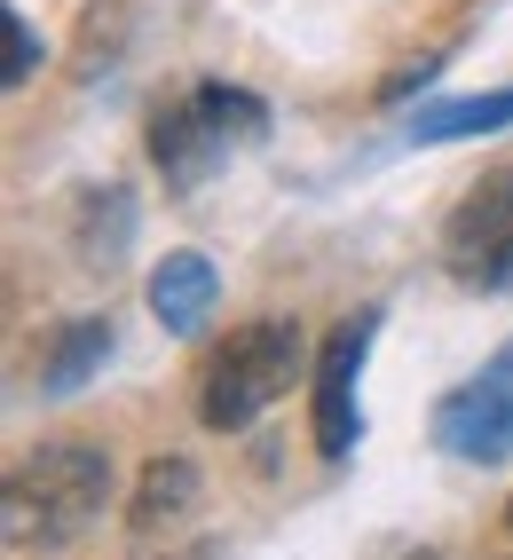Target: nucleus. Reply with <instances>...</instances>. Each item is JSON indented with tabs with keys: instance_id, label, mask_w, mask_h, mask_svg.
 I'll return each instance as SVG.
<instances>
[{
	"instance_id": "obj_1",
	"label": "nucleus",
	"mask_w": 513,
	"mask_h": 560,
	"mask_svg": "<svg viewBox=\"0 0 513 560\" xmlns=\"http://www.w3.org/2000/svg\"><path fill=\"white\" fill-rule=\"evenodd\" d=\"M103 498H112V458L88 451V442H48L40 458H24L9 474V545L16 552H56V545H80Z\"/></svg>"
},
{
	"instance_id": "obj_2",
	"label": "nucleus",
	"mask_w": 513,
	"mask_h": 560,
	"mask_svg": "<svg viewBox=\"0 0 513 560\" xmlns=\"http://www.w3.org/2000/svg\"><path fill=\"white\" fill-rule=\"evenodd\" d=\"M261 135H269V103L261 95L206 80V88H190L182 103H166L151 119V159H159V174L174 190H198L230 151H245V142H261Z\"/></svg>"
},
{
	"instance_id": "obj_3",
	"label": "nucleus",
	"mask_w": 513,
	"mask_h": 560,
	"mask_svg": "<svg viewBox=\"0 0 513 560\" xmlns=\"http://www.w3.org/2000/svg\"><path fill=\"white\" fill-rule=\"evenodd\" d=\"M292 371H301V331L261 316V324H237L222 348H213L206 363V387H198V410H206V427L213 434H237L253 427L261 410L292 387Z\"/></svg>"
},
{
	"instance_id": "obj_4",
	"label": "nucleus",
	"mask_w": 513,
	"mask_h": 560,
	"mask_svg": "<svg viewBox=\"0 0 513 560\" xmlns=\"http://www.w3.org/2000/svg\"><path fill=\"white\" fill-rule=\"evenodd\" d=\"M443 269L466 292H505L513 284V166L482 174L443 221Z\"/></svg>"
},
{
	"instance_id": "obj_5",
	"label": "nucleus",
	"mask_w": 513,
	"mask_h": 560,
	"mask_svg": "<svg viewBox=\"0 0 513 560\" xmlns=\"http://www.w3.org/2000/svg\"><path fill=\"white\" fill-rule=\"evenodd\" d=\"M434 442H443L451 458H466V466L513 458V340L474 371V380H458L443 402H434Z\"/></svg>"
},
{
	"instance_id": "obj_6",
	"label": "nucleus",
	"mask_w": 513,
	"mask_h": 560,
	"mask_svg": "<svg viewBox=\"0 0 513 560\" xmlns=\"http://www.w3.org/2000/svg\"><path fill=\"white\" fill-rule=\"evenodd\" d=\"M372 331H380V308H363V316L333 324V340L316 355V451L324 458H348L355 434H363L355 380H363V355H372Z\"/></svg>"
},
{
	"instance_id": "obj_7",
	"label": "nucleus",
	"mask_w": 513,
	"mask_h": 560,
	"mask_svg": "<svg viewBox=\"0 0 513 560\" xmlns=\"http://www.w3.org/2000/svg\"><path fill=\"white\" fill-rule=\"evenodd\" d=\"M213 301H222V277H213L206 253H166L151 269V316L174 331V340H190V331L213 316Z\"/></svg>"
},
{
	"instance_id": "obj_8",
	"label": "nucleus",
	"mask_w": 513,
	"mask_h": 560,
	"mask_svg": "<svg viewBox=\"0 0 513 560\" xmlns=\"http://www.w3.org/2000/svg\"><path fill=\"white\" fill-rule=\"evenodd\" d=\"M190 505H198V466H190V458H151V466H142L135 505H127V521H135V537H159V529H174Z\"/></svg>"
},
{
	"instance_id": "obj_9",
	"label": "nucleus",
	"mask_w": 513,
	"mask_h": 560,
	"mask_svg": "<svg viewBox=\"0 0 513 560\" xmlns=\"http://www.w3.org/2000/svg\"><path fill=\"white\" fill-rule=\"evenodd\" d=\"M513 127V88L490 95H458V103H427L411 119V142H466V135H498Z\"/></svg>"
},
{
	"instance_id": "obj_10",
	"label": "nucleus",
	"mask_w": 513,
	"mask_h": 560,
	"mask_svg": "<svg viewBox=\"0 0 513 560\" xmlns=\"http://www.w3.org/2000/svg\"><path fill=\"white\" fill-rule=\"evenodd\" d=\"M103 355H112V324H103V316L63 324V331H56V348H48L40 387H48V395H80V387L95 380V371H103Z\"/></svg>"
},
{
	"instance_id": "obj_11",
	"label": "nucleus",
	"mask_w": 513,
	"mask_h": 560,
	"mask_svg": "<svg viewBox=\"0 0 513 560\" xmlns=\"http://www.w3.org/2000/svg\"><path fill=\"white\" fill-rule=\"evenodd\" d=\"M127 230H135V206H127V190H112V198H88V230H80L88 245H80V253H88V260H119V253H127Z\"/></svg>"
},
{
	"instance_id": "obj_12",
	"label": "nucleus",
	"mask_w": 513,
	"mask_h": 560,
	"mask_svg": "<svg viewBox=\"0 0 513 560\" xmlns=\"http://www.w3.org/2000/svg\"><path fill=\"white\" fill-rule=\"evenodd\" d=\"M32 63H40V32H32L24 16H9V88L32 80Z\"/></svg>"
},
{
	"instance_id": "obj_13",
	"label": "nucleus",
	"mask_w": 513,
	"mask_h": 560,
	"mask_svg": "<svg viewBox=\"0 0 513 560\" xmlns=\"http://www.w3.org/2000/svg\"><path fill=\"white\" fill-rule=\"evenodd\" d=\"M403 560H427V552H403Z\"/></svg>"
},
{
	"instance_id": "obj_14",
	"label": "nucleus",
	"mask_w": 513,
	"mask_h": 560,
	"mask_svg": "<svg viewBox=\"0 0 513 560\" xmlns=\"http://www.w3.org/2000/svg\"><path fill=\"white\" fill-rule=\"evenodd\" d=\"M505 529H513V505H505Z\"/></svg>"
}]
</instances>
